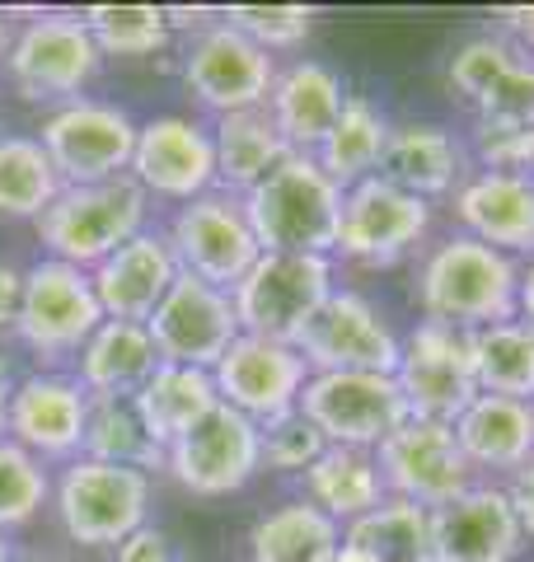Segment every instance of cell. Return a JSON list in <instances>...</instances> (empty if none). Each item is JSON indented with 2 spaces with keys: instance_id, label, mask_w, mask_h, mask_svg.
<instances>
[{
  "instance_id": "34",
  "label": "cell",
  "mask_w": 534,
  "mask_h": 562,
  "mask_svg": "<svg viewBox=\"0 0 534 562\" xmlns=\"http://www.w3.org/2000/svg\"><path fill=\"white\" fill-rule=\"evenodd\" d=\"M469 357H474L478 394H502V398L534 403V333L521 319L474 328Z\"/></svg>"
},
{
  "instance_id": "23",
  "label": "cell",
  "mask_w": 534,
  "mask_h": 562,
  "mask_svg": "<svg viewBox=\"0 0 534 562\" xmlns=\"http://www.w3.org/2000/svg\"><path fill=\"white\" fill-rule=\"evenodd\" d=\"M380 173L389 183H399L403 192H413V198L436 206V202H450L455 188L465 183L474 169H469V146L445 127V122L408 117V122H394Z\"/></svg>"
},
{
  "instance_id": "40",
  "label": "cell",
  "mask_w": 534,
  "mask_h": 562,
  "mask_svg": "<svg viewBox=\"0 0 534 562\" xmlns=\"http://www.w3.org/2000/svg\"><path fill=\"white\" fill-rule=\"evenodd\" d=\"M469 160H478V169H497V173H530L534 169V127L474 117Z\"/></svg>"
},
{
  "instance_id": "29",
  "label": "cell",
  "mask_w": 534,
  "mask_h": 562,
  "mask_svg": "<svg viewBox=\"0 0 534 562\" xmlns=\"http://www.w3.org/2000/svg\"><path fill=\"white\" fill-rule=\"evenodd\" d=\"M211 140H216V188L235 192V198L254 192L287 155H296L267 109L216 117L211 122Z\"/></svg>"
},
{
  "instance_id": "12",
  "label": "cell",
  "mask_w": 534,
  "mask_h": 562,
  "mask_svg": "<svg viewBox=\"0 0 534 562\" xmlns=\"http://www.w3.org/2000/svg\"><path fill=\"white\" fill-rule=\"evenodd\" d=\"M136 122L132 113H122L118 103H99V99H70L57 113L43 122V150L57 165L66 188H85V183H109L122 179L132 169L136 155Z\"/></svg>"
},
{
  "instance_id": "4",
  "label": "cell",
  "mask_w": 534,
  "mask_h": 562,
  "mask_svg": "<svg viewBox=\"0 0 534 562\" xmlns=\"http://www.w3.org/2000/svg\"><path fill=\"white\" fill-rule=\"evenodd\" d=\"M333 291H337L333 258L263 254L230 295H235V314H240L244 333L296 347L300 333L314 324V314L329 305Z\"/></svg>"
},
{
  "instance_id": "27",
  "label": "cell",
  "mask_w": 534,
  "mask_h": 562,
  "mask_svg": "<svg viewBox=\"0 0 534 562\" xmlns=\"http://www.w3.org/2000/svg\"><path fill=\"white\" fill-rule=\"evenodd\" d=\"M159 351L146 324H122V319H103L99 333L80 347L76 357V380L80 390L94 394H113V398H136L141 384L155 375Z\"/></svg>"
},
{
  "instance_id": "18",
  "label": "cell",
  "mask_w": 534,
  "mask_h": 562,
  "mask_svg": "<svg viewBox=\"0 0 534 562\" xmlns=\"http://www.w3.org/2000/svg\"><path fill=\"white\" fill-rule=\"evenodd\" d=\"M211 380H216L221 403H230L235 413L254 417L263 427V422L287 417L300 408V394H305V384H310V366L291 342L240 333L225 357L216 361Z\"/></svg>"
},
{
  "instance_id": "52",
  "label": "cell",
  "mask_w": 534,
  "mask_h": 562,
  "mask_svg": "<svg viewBox=\"0 0 534 562\" xmlns=\"http://www.w3.org/2000/svg\"><path fill=\"white\" fill-rule=\"evenodd\" d=\"M530 173H534V169H530Z\"/></svg>"
},
{
  "instance_id": "22",
  "label": "cell",
  "mask_w": 534,
  "mask_h": 562,
  "mask_svg": "<svg viewBox=\"0 0 534 562\" xmlns=\"http://www.w3.org/2000/svg\"><path fill=\"white\" fill-rule=\"evenodd\" d=\"M89 394L76 375H29L10 394V441L38 460H76L85 450Z\"/></svg>"
},
{
  "instance_id": "19",
  "label": "cell",
  "mask_w": 534,
  "mask_h": 562,
  "mask_svg": "<svg viewBox=\"0 0 534 562\" xmlns=\"http://www.w3.org/2000/svg\"><path fill=\"white\" fill-rule=\"evenodd\" d=\"M132 179L146 188V198H169V202H198L216 192V140L211 127L198 117H151L136 132V155H132Z\"/></svg>"
},
{
  "instance_id": "11",
  "label": "cell",
  "mask_w": 534,
  "mask_h": 562,
  "mask_svg": "<svg viewBox=\"0 0 534 562\" xmlns=\"http://www.w3.org/2000/svg\"><path fill=\"white\" fill-rule=\"evenodd\" d=\"M169 249L178 258V272L202 277L221 291H235L248 268L263 258L244 198L221 188L178 206V216L169 221Z\"/></svg>"
},
{
  "instance_id": "9",
  "label": "cell",
  "mask_w": 534,
  "mask_h": 562,
  "mask_svg": "<svg viewBox=\"0 0 534 562\" xmlns=\"http://www.w3.org/2000/svg\"><path fill=\"white\" fill-rule=\"evenodd\" d=\"M99 61H103V52L94 43V33H89L85 14L52 10V14H38V20H29L20 33H14L5 70L24 99L70 103L99 76Z\"/></svg>"
},
{
  "instance_id": "36",
  "label": "cell",
  "mask_w": 534,
  "mask_h": 562,
  "mask_svg": "<svg viewBox=\"0 0 534 562\" xmlns=\"http://www.w3.org/2000/svg\"><path fill=\"white\" fill-rule=\"evenodd\" d=\"M62 173L38 136H0V216L38 221L62 198Z\"/></svg>"
},
{
  "instance_id": "44",
  "label": "cell",
  "mask_w": 534,
  "mask_h": 562,
  "mask_svg": "<svg viewBox=\"0 0 534 562\" xmlns=\"http://www.w3.org/2000/svg\"><path fill=\"white\" fill-rule=\"evenodd\" d=\"M20 305H24V272L0 262V333L20 324Z\"/></svg>"
},
{
  "instance_id": "45",
  "label": "cell",
  "mask_w": 534,
  "mask_h": 562,
  "mask_svg": "<svg viewBox=\"0 0 534 562\" xmlns=\"http://www.w3.org/2000/svg\"><path fill=\"white\" fill-rule=\"evenodd\" d=\"M502 20V33L515 43V47H525L530 57H534V5H515V10H502L497 14Z\"/></svg>"
},
{
  "instance_id": "35",
  "label": "cell",
  "mask_w": 534,
  "mask_h": 562,
  "mask_svg": "<svg viewBox=\"0 0 534 562\" xmlns=\"http://www.w3.org/2000/svg\"><path fill=\"white\" fill-rule=\"evenodd\" d=\"M89 460L103 464H127L151 473L165 464V446H155V436L146 431L136 403L132 398H113V394H94L89 398V422H85V450Z\"/></svg>"
},
{
  "instance_id": "26",
  "label": "cell",
  "mask_w": 534,
  "mask_h": 562,
  "mask_svg": "<svg viewBox=\"0 0 534 562\" xmlns=\"http://www.w3.org/2000/svg\"><path fill=\"white\" fill-rule=\"evenodd\" d=\"M343 103H347L343 76L314 57H300L291 66H277L272 94H267V113H272L277 132L287 136V146L296 155H314L319 140L333 132Z\"/></svg>"
},
{
  "instance_id": "10",
  "label": "cell",
  "mask_w": 534,
  "mask_h": 562,
  "mask_svg": "<svg viewBox=\"0 0 534 562\" xmlns=\"http://www.w3.org/2000/svg\"><path fill=\"white\" fill-rule=\"evenodd\" d=\"M165 469L192 497H230L263 473V427L230 403H216L165 450Z\"/></svg>"
},
{
  "instance_id": "46",
  "label": "cell",
  "mask_w": 534,
  "mask_h": 562,
  "mask_svg": "<svg viewBox=\"0 0 534 562\" xmlns=\"http://www.w3.org/2000/svg\"><path fill=\"white\" fill-rule=\"evenodd\" d=\"M515 319L534 333V258L521 262V291H515Z\"/></svg>"
},
{
  "instance_id": "33",
  "label": "cell",
  "mask_w": 534,
  "mask_h": 562,
  "mask_svg": "<svg viewBox=\"0 0 534 562\" xmlns=\"http://www.w3.org/2000/svg\"><path fill=\"white\" fill-rule=\"evenodd\" d=\"M343 543L361 549L370 562H436L432 512L399 497H385L370 516L343 525Z\"/></svg>"
},
{
  "instance_id": "37",
  "label": "cell",
  "mask_w": 534,
  "mask_h": 562,
  "mask_svg": "<svg viewBox=\"0 0 534 562\" xmlns=\"http://www.w3.org/2000/svg\"><path fill=\"white\" fill-rule=\"evenodd\" d=\"M85 24L103 57H155L174 33L165 5H89Z\"/></svg>"
},
{
  "instance_id": "28",
  "label": "cell",
  "mask_w": 534,
  "mask_h": 562,
  "mask_svg": "<svg viewBox=\"0 0 534 562\" xmlns=\"http://www.w3.org/2000/svg\"><path fill=\"white\" fill-rule=\"evenodd\" d=\"M389 136H394V117H389L376 99L347 94L343 113H337V122H333V132L319 140L314 160H319V169H324L337 188L347 192L356 183L376 179V173L385 169Z\"/></svg>"
},
{
  "instance_id": "31",
  "label": "cell",
  "mask_w": 534,
  "mask_h": 562,
  "mask_svg": "<svg viewBox=\"0 0 534 562\" xmlns=\"http://www.w3.org/2000/svg\"><path fill=\"white\" fill-rule=\"evenodd\" d=\"M343 549V525L324 516L310 497H291L263 512L248 530L254 562H333Z\"/></svg>"
},
{
  "instance_id": "41",
  "label": "cell",
  "mask_w": 534,
  "mask_h": 562,
  "mask_svg": "<svg viewBox=\"0 0 534 562\" xmlns=\"http://www.w3.org/2000/svg\"><path fill=\"white\" fill-rule=\"evenodd\" d=\"M329 450V441L319 436V427L305 413H287V417H272L263 422V469H277V473H305L319 454Z\"/></svg>"
},
{
  "instance_id": "20",
  "label": "cell",
  "mask_w": 534,
  "mask_h": 562,
  "mask_svg": "<svg viewBox=\"0 0 534 562\" xmlns=\"http://www.w3.org/2000/svg\"><path fill=\"white\" fill-rule=\"evenodd\" d=\"M455 231L515 262L534 258V173L474 169L450 198Z\"/></svg>"
},
{
  "instance_id": "51",
  "label": "cell",
  "mask_w": 534,
  "mask_h": 562,
  "mask_svg": "<svg viewBox=\"0 0 534 562\" xmlns=\"http://www.w3.org/2000/svg\"><path fill=\"white\" fill-rule=\"evenodd\" d=\"M14 562H47V558H14Z\"/></svg>"
},
{
  "instance_id": "32",
  "label": "cell",
  "mask_w": 534,
  "mask_h": 562,
  "mask_svg": "<svg viewBox=\"0 0 534 562\" xmlns=\"http://www.w3.org/2000/svg\"><path fill=\"white\" fill-rule=\"evenodd\" d=\"M132 403H136L141 422H146V431L155 436V446L169 450L188 427H198V422L216 408L221 394H216V380H211V371L159 361L155 375L141 384V394Z\"/></svg>"
},
{
  "instance_id": "42",
  "label": "cell",
  "mask_w": 534,
  "mask_h": 562,
  "mask_svg": "<svg viewBox=\"0 0 534 562\" xmlns=\"http://www.w3.org/2000/svg\"><path fill=\"white\" fill-rule=\"evenodd\" d=\"M118 562H178L174 553V539L155 525H141L136 535H127L118 543Z\"/></svg>"
},
{
  "instance_id": "30",
  "label": "cell",
  "mask_w": 534,
  "mask_h": 562,
  "mask_svg": "<svg viewBox=\"0 0 534 562\" xmlns=\"http://www.w3.org/2000/svg\"><path fill=\"white\" fill-rule=\"evenodd\" d=\"M300 483H305V497L337 525L370 516L389 497L376 450H352V446H329L300 473Z\"/></svg>"
},
{
  "instance_id": "16",
  "label": "cell",
  "mask_w": 534,
  "mask_h": 562,
  "mask_svg": "<svg viewBox=\"0 0 534 562\" xmlns=\"http://www.w3.org/2000/svg\"><path fill=\"white\" fill-rule=\"evenodd\" d=\"M376 460H380L389 497L426 506V512L465 497V492L478 483V473L469 469L465 450L455 441V427H445V422L408 417L403 427L376 450Z\"/></svg>"
},
{
  "instance_id": "1",
  "label": "cell",
  "mask_w": 534,
  "mask_h": 562,
  "mask_svg": "<svg viewBox=\"0 0 534 562\" xmlns=\"http://www.w3.org/2000/svg\"><path fill=\"white\" fill-rule=\"evenodd\" d=\"M515 291H521V262L459 231L436 239L413 277V301L422 319L465 333L515 319Z\"/></svg>"
},
{
  "instance_id": "50",
  "label": "cell",
  "mask_w": 534,
  "mask_h": 562,
  "mask_svg": "<svg viewBox=\"0 0 534 562\" xmlns=\"http://www.w3.org/2000/svg\"><path fill=\"white\" fill-rule=\"evenodd\" d=\"M0 52H5V20H0Z\"/></svg>"
},
{
  "instance_id": "7",
  "label": "cell",
  "mask_w": 534,
  "mask_h": 562,
  "mask_svg": "<svg viewBox=\"0 0 534 562\" xmlns=\"http://www.w3.org/2000/svg\"><path fill=\"white\" fill-rule=\"evenodd\" d=\"M436 206L389 183L385 173L343 192V221H337L333 258L361 262V268H394L408 254H418L432 235Z\"/></svg>"
},
{
  "instance_id": "15",
  "label": "cell",
  "mask_w": 534,
  "mask_h": 562,
  "mask_svg": "<svg viewBox=\"0 0 534 562\" xmlns=\"http://www.w3.org/2000/svg\"><path fill=\"white\" fill-rule=\"evenodd\" d=\"M296 351L305 357L310 375L319 371H380L394 375L403 357V333L380 314L376 301H366L361 291L337 286L329 305L314 314V324L300 333Z\"/></svg>"
},
{
  "instance_id": "25",
  "label": "cell",
  "mask_w": 534,
  "mask_h": 562,
  "mask_svg": "<svg viewBox=\"0 0 534 562\" xmlns=\"http://www.w3.org/2000/svg\"><path fill=\"white\" fill-rule=\"evenodd\" d=\"M455 441L478 479L507 483L515 469L534 460V403L478 394L455 422Z\"/></svg>"
},
{
  "instance_id": "21",
  "label": "cell",
  "mask_w": 534,
  "mask_h": 562,
  "mask_svg": "<svg viewBox=\"0 0 534 562\" xmlns=\"http://www.w3.org/2000/svg\"><path fill=\"white\" fill-rule=\"evenodd\" d=\"M436 562H515L525 549V530L515 520L507 487L478 479L465 497L432 512Z\"/></svg>"
},
{
  "instance_id": "48",
  "label": "cell",
  "mask_w": 534,
  "mask_h": 562,
  "mask_svg": "<svg viewBox=\"0 0 534 562\" xmlns=\"http://www.w3.org/2000/svg\"><path fill=\"white\" fill-rule=\"evenodd\" d=\"M333 562H370L361 549H352V543H343V549H337V558Z\"/></svg>"
},
{
  "instance_id": "38",
  "label": "cell",
  "mask_w": 534,
  "mask_h": 562,
  "mask_svg": "<svg viewBox=\"0 0 534 562\" xmlns=\"http://www.w3.org/2000/svg\"><path fill=\"white\" fill-rule=\"evenodd\" d=\"M47 492H52V483H47L43 460L5 436V441H0V535L38 516Z\"/></svg>"
},
{
  "instance_id": "2",
  "label": "cell",
  "mask_w": 534,
  "mask_h": 562,
  "mask_svg": "<svg viewBox=\"0 0 534 562\" xmlns=\"http://www.w3.org/2000/svg\"><path fill=\"white\" fill-rule=\"evenodd\" d=\"M244 211L263 254L333 258L337 221H343V188L319 169L314 155H287L254 192H244Z\"/></svg>"
},
{
  "instance_id": "17",
  "label": "cell",
  "mask_w": 534,
  "mask_h": 562,
  "mask_svg": "<svg viewBox=\"0 0 534 562\" xmlns=\"http://www.w3.org/2000/svg\"><path fill=\"white\" fill-rule=\"evenodd\" d=\"M146 328L155 338L159 361L198 366V371H216V361L230 351V342L244 333L235 314V295L188 272H178L169 295L146 319Z\"/></svg>"
},
{
  "instance_id": "14",
  "label": "cell",
  "mask_w": 534,
  "mask_h": 562,
  "mask_svg": "<svg viewBox=\"0 0 534 562\" xmlns=\"http://www.w3.org/2000/svg\"><path fill=\"white\" fill-rule=\"evenodd\" d=\"M272 80H277V61L258 43H248L240 29H230L225 20L202 24L183 52L188 94L216 117L267 109Z\"/></svg>"
},
{
  "instance_id": "13",
  "label": "cell",
  "mask_w": 534,
  "mask_h": 562,
  "mask_svg": "<svg viewBox=\"0 0 534 562\" xmlns=\"http://www.w3.org/2000/svg\"><path fill=\"white\" fill-rule=\"evenodd\" d=\"M394 380L413 417L455 427L459 413L478 398L469 333L436 324V319H418L413 333H403V357H399Z\"/></svg>"
},
{
  "instance_id": "39",
  "label": "cell",
  "mask_w": 534,
  "mask_h": 562,
  "mask_svg": "<svg viewBox=\"0 0 534 562\" xmlns=\"http://www.w3.org/2000/svg\"><path fill=\"white\" fill-rule=\"evenodd\" d=\"M221 20L272 57V52H291L310 38L314 10L310 5H230Z\"/></svg>"
},
{
  "instance_id": "6",
  "label": "cell",
  "mask_w": 534,
  "mask_h": 562,
  "mask_svg": "<svg viewBox=\"0 0 534 562\" xmlns=\"http://www.w3.org/2000/svg\"><path fill=\"white\" fill-rule=\"evenodd\" d=\"M305 413L329 446L380 450L413 413L394 375L380 371H319L300 394Z\"/></svg>"
},
{
  "instance_id": "47",
  "label": "cell",
  "mask_w": 534,
  "mask_h": 562,
  "mask_svg": "<svg viewBox=\"0 0 534 562\" xmlns=\"http://www.w3.org/2000/svg\"><path fill=\"white\" fill-rule=\"evenodd\" d=\"M10 394H14V375H10V361L0 357V441L10 436Z\"/></svg>"
},
{
  "instance_id": "24",
  "label": "cell",
  "mask_w": 534,
  "mask_h": 562,
  "mask_svg": "<svg viewBox=\"0 0 534 562\" xmlns=\"http://www.w3.org/2000/svg\"><path fill=\"white\" fill-rule=\"evenodd\" d=\"M94 295L109 319L122 324H146L155 305L169 295V286L178 281V258L169 249V235L159 231H141L136 239H127L118 254H109L94 272Z\"/></svg>"
},
{
  "instance_id": "5",
  "label": "cell",
  "mask_w": 534,
  "mask_h": 562,
  "mask_svg": "<svg viewBox=\"0 0 534 562\" xmlns=\"http://www.w3.org/2000/svg\"><path fill=\"white\" fill-rule=\"evenodd\" d=\"M151 512V473L127 469V464H103L76 454L62 479H57V516L62 530L85 543V549H103L136 535Z\"/></svg>"
},
{
  "instance_id": "43",
  "label": "cell",
  "mask_w": 534,
  "mask_h": 562,
  "mask_svg": "<svg viewBox=\"0 0 534 562\" xmlns=\"http://www.w3.org/2000/svg\"><path fill=\"white\" fill-rule=\"evenodd\" d=\"M502 487H507V502H511L515 520H521L525 539H534V460H530L525 469H515Z\"/></svg>"
},
{
  "instance_id": "49",
  "label": "cell",
  "mask_w": 534,
  "mask_h": 562,
  "mask_svg": "<svg viewBox=\"0 0 534 562\" xmlns=\"http://www.w3.org/2000/svg\"><path fill=\"white\" fill-rule=\"evenodd\" d=\"M0 562H14V558H10V543H5V535H0Z\"/></svg>"
},
{
  "instance_id": "3",
  "label": "cell",
  "mask_w": 534,
  "mask_h": 562,
  "mask_svg": "<svg viewBox=\"0 0 534 562\" xmlns=\"http://www.w3.org/2000/svg\"><path fill=\"white\" fill-rule=\"evenodd\" d=\"M146 211H151L146 188L132 173H122V179H109V183L62 188V198L33 225H38V239L47 244L52 258L94 272L103 258L146 231Z\"/></svg>"
},
{
  "instance_id": "8",
  "label": "cell",
  "mask_w": 534,
  "mask_h": 562,
  "mask_svg": "<svg viewBox=\"0 0 534 562\" xmlns=\"http://www.w3.org/2000/svg\"><path fill=\"white\" fill-rule=\"evenodd\" d=\"M109 319L94 295V281L85 268H70L62 258H38L24 272V305H20V342L33 347L43 361L80 357V347L94 338Z\"/></svg>"
}]
</instances>
